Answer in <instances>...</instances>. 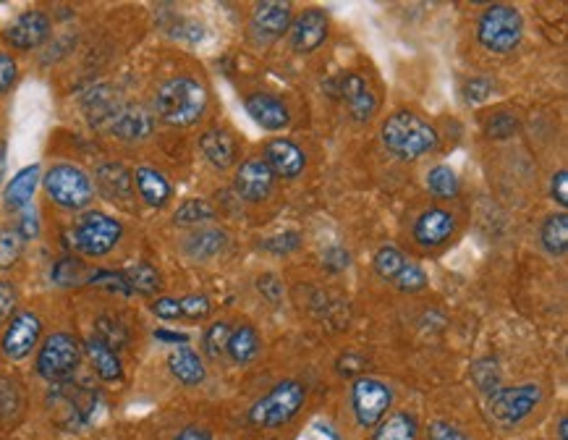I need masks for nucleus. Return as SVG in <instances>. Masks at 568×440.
I'll use <instances>...</instances> for the list:
<instances>
[{
	"mask_svg": "<svg viewBox=\"0 0 568 440\" xmlns=\"http://www.w3.org/2000/svg\"><path fill=\"white\" fill-rule=\"evenodd\" d=\"M155 110L165 124L192 126L207 110V90L192 76H173L155 95Z\"/></svg>",
	"mask_w": 568,
	"mask_h": 440,
	"instance_id": "nucleus-1",
	"label": "nucleus"
},
{
	"mask_svg": "<svg viewBox=\"0 0 568 440\" xmlns=\"http://www.w3.org/2000/svg\"><path fill=\"white\" fill-rule=\"evenodd\" d=\"M380 134L383 145L401 160H417L438 147V131L411 110H398L388 116Z\"/></svg>",
	"mask_w": 568,
	"mask_h": 440,
	"instance_id": "nucleus-2",
	"label": "nucleus"
},
{
	"mask_svg": "<svg viewBox=\"0 0 568 440\" xmlns=\"http://www.w3.org/2000/svg\"><path fill=\"white\" fill-rule=\"evenodd\" d=\"M121 236H124L121 220L110 218L100 210H89V213L79 215V220L71 228V244L84 257H105L116 249Z\"/></svg>",
	"mask_w": 568,
	"mask_h": 440,
	"instance_id": "nucleus-3",
	"label": "nucleus"
},
{
	"mask_svg": "<svg viewBox=\"0 0 568 440\" xmlns=\"http://www.w3.org/2000/svg\"><path fill=\"white\" fill-rule=\"evenodd\" d=\"M304 401H307L304 385L296 380H283L249 409V422L257 427H281L294 420Z\"/></svg>",
	"mask_w": 568,
	"mask_h": 440,
	"instance_id": "nucleus-4",
	"label": "nucleus"
},
{
	"mask_svg": "<svg viewBox=\"0 0 568 440\" xmlns=\"http://www.w3.org/2000/svg\"><path fill=\"white\" fill-rule=\"evenodd\" d=\"M45 192L63 210H84L95 197V184L79 165L58 163L45 173Z\"/></svg>",
	"mask_w": 568,
	"mask_h": 440,
	"instance_id": "nucleus-5",
	"label": "nucleus"
},
{
	"mask_svg": "<svg viewBox=\"0 0 568 440\" xmlns=\"http://www.w3.org/2000/svg\"><path fill=\"white\" fill-rule=\"evenodd\" d=\"M524 35V19L514 6H490L477 24V37L490 53H511Z\"/></svg>",
	"mask_w": 568,
	"mask_h": 440,
	"instance_id": "nucleus-6",
	"label": "nucleus"
},
{
	"mask_svg": "<svg viewBox=\"0 0 568 440\" xmlns=\"http://www.w3.org/2000/svg\"><path fill=\"white\" fill-rule=\"evenodd\" d=\"M79 362H82V344L71 333H53L40 346L37 372L50 383H66L74 378Z\"/></svg>",
	"mask_w": 568,
	"mask_h": 440,
	"instance_id": "nucleus-7",
	"label": "nucleus"
},
{
	"mask_svg": "<svg viewBox=\"0 0 568 440\" xmlns=\"http://www.w3.org/2000/svg\"><path fill=\"white\" fill-rule=\"evenodd\" d=\"M393 393L391 388L377 378H359L354 380L351 388V406H354V417L362 427H377L385 420V414L391 409Z\"/></svg>",
	"mask_w": 568,
	"mask_h": 440,
	"instance_id": "nucleus-8",
	"label": "nucleus"
},
{
	"mask_svg": "<svg viewBox=\"0 0 568 440\" xmlns=\"http://www.w3.org/2000/svg\"><path fill=\"white\" fill-rule=\"evenodd\" d=\"M375 270L383 281H391L396 289L401 291H422L427 286L425 270L414 265L411 260H406V255L396 247H383L377 249L375 255Z\"/></svg>",
	"mask_w": 568,
	"mask_h": 440,
	"instance_id": "nucleus-9",
	"label": "nucleus"
},
{
	"mask_svg": "<svg viewBox=\"0 0 568 440\" xmlns=\"http://www.w3.org/2000/svg\"><path fill=\"white\" fill-rule=\"evenodd\" d=\"M542 393L537 385H516V388H498L490 399V414L500 425H516L524 417L532 414V409L540 404Z\"/></svg>",
	"mask_w": 568,
	"mask_h": 440,
	"instance_id": "nucleus-10",
	"label": "nucleus"
},
{
	"mask_svg": "<svg viewBox=\"0 0 568 440\" xmlns=\"http://www.w3.org/2000/svg\"><path fill=\"white\" fill-rule=\"evenodd\" d=\"M40 333L42 323L35 312H16V315L11 317V323H8L6 333H3V344H0L3 346V354H6L8 359H14V362L29 357L32 349L37 346V341H40Z\"/></svg>",
	"mask_w": 568,
	"mask_h": 440,
	"instance_id": "nucleus-11",
	"label": "nucleus"
},
{
	"mask_svg": "<svg viewBox=\"0 0 568 440\" xmlns=\"http://www.w3.org/2000/svg\"><path fill=\"white\" fill-rule=\"evenodd\" d=\"M50 35V19L42 11H24L6 29V40L16 50L40 48Z\"/></svg>",
	"mask_w": 568,
	"mask_h": 440,
	"instance_id": "nucleus-12",
	"label": "nucleus"
},
{
	"mask_svg": "<svg viewBox=\"0 0 568 440\" xmlns=\"http://www.w3.org/2000/svg\"><path fill=\"white\" fill-rule=\"evenodd\" d=\"M105 126L110 129V134H116L124 142H139V139L150 137L155 121H152L150 110L142 105H118Z\"/></svg>",
	"mask_w": 568,
	"mask_h": 440,
	"instance_id": "nucleus-13",
	"label": "nucleus"
},
{
	"mask_svg": "<svg viewBox=\"0 0 568 440\" xmlns=\"http://www.w3.org/2000/svg\"><path fill=\"white\" fill-rule=\"evenodd\" d=\"M273 171L267 168L262 158H249L241 163L236 171V192L247 202H262L267 200V194L273 192Z\"/></svg>",
	"mask_w": 568,
	"mask_h": 440,
	"instance_id": "nucleus-14",
	"label": "nucleus"
},
{
	"mask_svg": "<svg viewBox=\"0 0 568 440\" xmlns=\"http://www.w3.org/2000/svg\"><path fill=\"white\" fill-rule=\"evenodd\" d=\"M291 27V3H278V0H267L257 3L252 11V32L262 42L278 40V37Z\"/></svg>",
	"mask_w": 568,
	"mask_h": 440,
	"instance_id": "nucleus-15",
	"label": "nucleus"
},
{
	"mask_svg": "<svg viewBox=\"0 0 568 440\" xmlns=\"http://www.w3.org/2000/svg\"><path fill=\"white\" fill-rule=\"evenodd\" d=\"M328 40V16L320 8H309L291 24V45L296 53H312Z\"/></svg>",
	"mask_w": 568,
	"mask_h": 440,
	"instance_id": "nucleus-16",
	"label": "nucleus"
},
{
	"mask_svg": "<svg viewBox=\"0 0 568 440\" xmlns=\"http://www.w3.org/2000/svg\"><path fill=\"white\" fill-rule=\"evenodd\" d=\"M95 184L105 200L113 205L129 207V202L134 200V176L121 163L100 165L95 173Z\"/></svg>",
	"mask_w": 568,
	"mask_h": 440,
	"instance_id": "nucleus-17",
	"label": "nucleus"
},
{
	"mask_svg": "<svg viewBox=\"0 0 568 440\" xmlns=\"http://www.w3.org/2000/svg\"><path fill=\"white\" fill-rule=\"evenodd\" d=\"M343 103L356 121H370L377 113V97L362 74H346L341 82Z\"/></svg>",
	"mask_w": 568,
	"mask_h": 440,
	"instance_id": "nucleus-18",
	"label": "nucleus"
},
{
	"mask_svg": "<svg viewBox=\"0 0 568 440\" xmlns=\"http://www.w3.org/2000/svg\"><path fill=\"white\" fill-rule=\"evenodd\" d=\"M453 231H456V218L440 207H432V210L422 213L414 223V239L422 247H440L443 241L451 239Z\"/></svg>",
	"mask_w": 568,
	"mask_h": 440,
	"instance_id": "nucleus-19",
	"label": "nucleus"
},
{
	"mask_svg": "<svg viewBox=\"0 0 568 440\" xmlns=\"http://www.w3.org/2000/svg\"><path fill=\"white\" fill-rule=\"evenodd\" d=\"M265 163L273 171V176L283 179H296L304 171V152L291 142V139H273L265 147Z\"/></svg>",
	"mask_w": 568,
	"mask_h": 440,
	"instance_id": "nucleus-20",
	"label": "nucleus"
},
{
	"mask_svg": "<svg viewBox=\"0 0 568 440\" xmlns=\"http://www.w3.org/2000/svg\"><path fill=\"white\" fill-rule=\"evenodd\" d=\"M247 113L267 131L286 129L288 121H291L283 100H278L275 95H265V92H254L247 97Z\"/></svg>",
	"mask_w": 568,
	"mask_h": 440,
	"instance_id": "nucleus-21",
	"label": "nucleus"
},
{
	"mask_svg": "<svg viewBox=\"0 0 568 440\" xmlns=\"http://www.w3.org/2000/svg\"><path fill=\"white\" fill-rule=\"evenodd\" d=\"M134 186H137L139 197L150 207H163L173 194L171 181L165 179L158 168H150V165L137 168V173H134Z\"/></svg>",
	"mask_w": 568,
	"mask_h": 440,
	"instance_id": "nucleus-22",
	"label": "nucleus"
},
{
	"mask_svg": "<svg viewBox=\"0 0 568 440\" xmlns=\"http://www.w3.org/2000/svg\"><path fill=\"white\" fill-rule=\"evenodd\" d=\"M199 150H202V155H205L215 168H220V171H223V168H231L233 160H236V142H233V137L226 129L205 131L202 139H199Z\"/></svg>",
	"mask_w": 568,
	"mask_h": 440,
	"instance_id": "nucleus-23",
	"label": "nucleus"
},
{
	"mask_svg": "<svg viewBox=\"0 0 568 440\" xmlns=\"http://www.w3.org/2000/svg\"><path fill=\"white\" fill-rule=\"evenodd\" d=\"M37 184H40V165L21 168L14 179H11V184L6 186V194H3L8 210H24V207H29V202L35 197Z\"/></svg>",
	"mask_w": 568,
	"mask_h": 440,
	"instance_id": "nucleus-24",
	"label": "nucleus"
},
{
	"mask_svg": "<svg viewBox=\"0 0 568 440\" xmlns=\"http://www.w3.org/2000/svg\"><path fill=\"white\" fill-rule=\"evenodd\" d=\"M168 367H171L173 378L184 385H199L205 380V365L194 349L189 346H176L168 354Z\"/></svg>",
	"mask_w": 568,
	"mask_h": 440,
	"instance_id": "nucleus-25",
	"label": "nucleus"
},
{
	"mask_svg": "<svg viewBox=\"0 0 568 440\" xmlns=\"http://www.w3.org/2000/svg\"><path fill=\"white\" fill-rule=\"evenodd\" d=\"M87 354L92 359V367L105 383H116V380L124 378V367H121V359L108 344H103L100 338L92 336L87 341Z\"/></svg>",
	"mask_w": 568,
	"mask_h": 440,
	"instance_id": "nucleus-26",
	"label": "nucleus"
},
{
	"mask_svg": "<svg viewBox=\"0 0 568 440\" xmlns=\"http://www.w3.org/2000/svg\"><path fill=\"white\" fill-rule=\"evenodd\" d=\"M226 241L228 236L223 231H218V228H199V231H194L186 239L184 249L192 260H210V257L220 255L226 249Z\"/></svg>",
	"mask_w": 568,
	"mask_h": 440,
	"instance_id": "nucleus-27",
	"label": "nucleus"
},
{
	"mask_svg": "<svg viewBox=\"0 0 568 440\" xmlns=\"http://www.w3.org/2000/svg\"><path fill=\"white\" fill-rule=\"evenodd\" d=\"M260 336L252 325H241V328L231 330V338H228V357L236 362V365H247L252 362L257 354H260Z\"/></svg>",
	"mask_w": 568,
	"mask_h": 440,
	"instance_id": "nucleus-28",
	"label": "nucleus"
},
{
	"mask_svg": "<svg viewBox=\"0 0 568 440\" xmlns=\"http://www.w3.org/2000/svg\"><path fill=\"white\" fill-rule=\"evenodd\" d=\"M419 427L417 420L406 412L391 414L388 420H383L375 430V440H417Z\"/></svg>",
	"mask_w": 568,
	"mask_h": 440,
	"instance_id": "nucleus-29",
	"label": "nucleus"
},
{
	"mask_svg": "<svg viewBox=\"0 0 568 440\" xmlns=\"http://www.w3.org/2000/svg\"><path fill=\"white\" fill-rule=\"evenodd\" d=\"M542 247H545V252L553 257H561L566 255L568 249V218L566 213H558V215H550L548 220H545V226H542Z\"/></svg>",
	"mask_w": 568,
	"mask_h": 440,
	"instance_id": "nucleus-30",
	"label": "nucleus"
},
{
	"mask_svg": "<svg viewBox=\"0 0 568 440\" xmlns=\"http://www.w3.org/2000/svg\"><path fill=\"white\" fill-rule=\"evenodd\" d=\"M124 275L126 281H129L131 294L137 291V294L152 296L160 291V273L152 268L150 262H137V265H131L129 270H124Z\"/></svg>",
	"mask_w": 568,
	"mask_h": 440,
	"instance_id": "nucleus-31",
	"label": "nucleus"
},
{
	"mask_svg": "<svg viewBox=\"0 0 568 440\" xmlns=\"http://www.w3.org/2000/svg\"><path fill=\"white\" fill-rule=\"evenodd\" d=\"M427 189H430L438 200H451L459 194V176L453 171L451 165H435L427 173Z\"/></svg>",
	"mask_w": 568,
	"mask_h": 440,
	"instance_id": "nucleus-32",
	"label": "nucleus"
},
{
	"mask_svg": "<svg viewBox=\"0 0 568 440\" xmlns=\"http://www.w3.org/2000/svg\"><path fill=\"white\" fill-rule=\"evenodd\" d=\"M215 218L213 205L207 200H186L184 205L178 207L176 215H173V223L176 226H199V223H207V220Z\"/></svg>",
	"mask_w": 568,
	"mask_h": 440,
	"instance_id": "nucleus-33",
	"label": "nucleus"
},
{
	"mask_svg": "<svg viewBox=\"0 0 568 440\" xmlns=\"http://www.w3.org/2000/svg\"><path fill=\"white\" fill-rule=\"evenodd\" d=\"M24 249V239L19 236L16 228H0V270L14 268L16 260L21 257Z\"/></svg>",
	"mask_w": 568,
	"mask_h": 440,
	"instance_id": "nucleus-34",
	"label": "nucleus"
},
{
	"mask_svg": "<svg viewBox=\"0 0 568 440\" xmlns=\"http://www.w3.org/2000/svg\"><path fill=\"white\" fill-rule=\"evenodd\" d=\"M84 278H87V268H84L82 260L63 257V260L55 262L53 281L58 283V286H76V283H82Z\"/></svg>",
	"mask_w": 568,
	"mask_h": 440,
	"instance_id": "nucleus-35",
	"label": "nucleus"
},
{
	"mask_svg": "<svg viewBox=\"0 0 568 440\" xmlns=\"http://www.w3.org/2000/svg\"><path fill=\"white\" fill-rule=\"evenodd\" d=\"M231 325L228 323H213L210 328L205 330V338H202V344H205V351L210 357H220L228 346V338H231Z\"/></svg>",
	"mask_w": 568,
	"mask_h": 440,
	"instance_id": "nucleus-36",
	"label": "nucleus"
},
{
	"mask_svg": "<svg viewBox=\"0 0 568 440\" xmlns=\"http://www.w3.org/2000/svg\"><path fill=\"white\" fill-rule=\"evenodd\" d=\"M89 283H92V286H100V289L116 291V294H124V296L131 294L126 275L116 273V270H95V273L89 275Z\"/></svg>",
	"mask_w": 568,
	"mask_h": 440,
	"instance_id": "nucleus-37",
	"label": "nucleus"
},
{
	"mask_svg": "<svg viewBox=\"0 0 568 440\" xmlns=\"http://www.w3.org/2000/svg\"><path fill=\"white\" fill-rule=\"evenodd\" d=\"M178 307H181V317H186V320H205L213 310V304L205 294L184 296V299H178Z\"/></svg>",
	"mask_w": 568,
	"mask_h": 440,
	"instance_id": "nucleus-38",
	"label": "nucleus"
},
{
	"mask_svg": "<svg viewBox=\"0 0 568 440\" xmlns=\"http://www.w3.org/2000/svg\"><path fill=\"white\" fill-rule=\"evenodd\" d=\"M100 333H97V338H100V341H103V344H108L110 349L116 351V349H121V346L126 344V330L121 328V325L118 323H110V320H100Z\"/></svg>",
	"mask_w": 568,
	"mask_h": 440,
	"instance_id": "nucleus-39",
	"label": "nucleus"
},
{
	"mask_svg": "<svg viewBox=\"0 0 568 440\" xmlns=\"http://www.w3.org/2000/svg\"><path fill=\"white\" fill-rule=\"evenodd\" d=\"M16 304H19V294H16L14 283L0 281V325L14 315Z\"/></svg>",
	"mask_w": 568,
	"mask_h": 440,
	"instance_id": "nucleus-40",
	"label": "nucleus"
},
{
	"mask_svg": "<svg viewBox=\"0 0 568 440\" xmlns=\"http://www.w3.org/2000/svg\"><path fill=\"white\" fill-rule=\"evenodd\" d=\"M16 231H19V236L24 241L37 239V236H40V220H37L35 207H24V213H21Z\"/></svg>",
	"mask_w": 568,
	"mask_h": 440,
	"instance_id": "nucleus-41",
	"label": "nucleus"
},
{
	"mask_svg": "<svg viewBox=\"0 0 568 440\" xmlns=\"http://www.w3.org/2000/svg\"><path fill=\"white\" fill-rule=\"evenodd\" d=\"M514 131H516V118L511 116V113H500V116H495L493 124H490L487 134L495 139H508Z\"/></svg>",
	"mask_w": 568,
	"mask_h": 440,
	"instance_id": "nucleus-42",
	"label": "nucleus"
},
{
	"mask_svg": "<svg viewBox=\"0 0 568 440\" xmlns=\"http://www.w3.org/2000/svg\"><path fill=\"white\" fill-rule=\"evenodd\" d=\"M427 440H469L461 430H456L453 425L448 422H432L427 427Z\"/></svg>",
	"mask_w": 568,
	"mask_h": 440,
	"instance_id": "nucleus-43",
	"label": "nucleus"
},
{
	"mask_svg": "<svg viewBox=\"0 0 568 440\" xmlns=\"http://www.w3.org/2000/svg\"><path fill=\"white\" fill-rule=\"evenodd\" d=\"M152 312L160 317V320H178L181 317V307H178V299L171 296H163V299H155L152 302Z\"/></svg>",
	"mask_w": 568,
	"mask_h": 440,
	"instance_id": "nucleus-44",
	"label": "nucleus"
},
{
	"mask_svg": "<svg viewBox=\"0 0 568 440\" xmlns=\"http://www.w3.org/2000/svg\"><path fill=\"white\" fill-rule=\"evenodd\" d=\"M16 82V61L8 53L0 50V95Z\"/></svg>",
	"mask_w": 568,
	"mask_h": 440,
	"instance_id": "nucleus-45",
	"label": "nucleus"
},
{
	"mask_svg": "<svg viewBox=\"0 0 568 440\" xmlns=\"http://www.w3.org/2000/svg\"><path fill=\"white\" fill-rule=\"evenodd\" d=\"M299 239H302V236L296 234V231H288V234L265 241V247L270 249V252H278V255H281V252H291V249L299 247Z\"/></svg>",
	"mask_w": 568,
	"mask_h": 440,
	"instance_id": "nucleus-46",
	"label": "nucleus"
},
{
	"mask_svg": "<svg viewBox=\"0 0 568 440\" xmlns=\"http://www.w3.org/2000/svg\"><path fill=\"white\" fill-rule=\"evenodd\" d=\"M550 194H553V200L561 207L568 205V173L566 171L553 173V181H550Z\"/></svg>",
	"mask_w": 568,
	"mask_h": 440,
	"instance_id": "nucleus-47",
	"label": "nucleus"
},
{
	"mask_svg": "<svg viewBox=\"0 0 568 440\" xmlns=\"http://www.w3.org/2000/svg\"><path fill=\"white\" fill-rule=\"evenodd\" d=\"M490 90H493V84L487 82V79H474V82L466 84L464 95L469 103H482V100H487Z\"/></svg>",
	"mask_w": 568,
	"mask_h": 440,
	"instance_id": "nucleus-48",
	"label": "nucleus"
},
{
	"mask_svg": "<svg viewBox=\"0 0 568 440\" xmlns=\"http://www.w3.org/2000/svg\"><path fill=\"white\" fill-rule=\"evenodd\" d=\"M325 268H330V270L349 268V252L341 247L328 249V252H325Z\"/></svg>",
	"mask_w": 568,
	"mask_h": 440,
	"instance_id": "nucleus-49",
	"label": "nucleus"
},
{
	"mask_svg": "<svg viewBox=\"0 0 568 440\" xmlns=\"http://www.w3.org/2000/svg\"><path fill=\"white\" fill-rule=\"evenodd\" d=\"M155 338L163 341V344H176V346H186L189 344V336L186 333H176V330H155Z\"/></svg>",
	"mask_w": 568,
	"mask_h": 440,
	"instance_id": "nucleus-50",
	"label": "nucleus"
},
{
	"mask_svg": "<svg viewBox=\"0 0 568 440\" xmlns=\"http://www.w3.org/2000/svg\"><path fill=\"white\" fill-rule=\"evenodd\" d=\"M173 440H213V435L202 430V427H184Z\"/></svg>",
	"mask_w": 568,
	"mask_h": 440,
	"instance_id": "nucleus-51",
	"label": "nucleus"
},
{
	"mask_svg": "<svg viewBox=\"0 0 568 440\" xmlns=\"http://www.w3.org/2000/svg\"><path fill=\"white\" fill-rule=\"evenodd\" d=\"M359 365H362V359L351 357V354H349V357H343L341 362H338V370H341L343 375H351V372L359 370Z\"/></svg>",
	"mask_w": 568,
	"mask_h": 440,
	"instance_id": "nucleus-52",
	"label": "nucleus"
},
{
	"mask_svg": "<svg viewBox=\"0 0 568 440\" xmlns=\"http://www.w3.org/2000/svg\"><path fill=\"white\" fill-rule=\"evenodd\" d=\"M558 438L568 440V420H566V417H561V420H558Z\"/></svg>",
	"mask_w": 568,
	"mask_h": 440,
	"instance_id": "nucleus-53",
	"label": "nucleus"
},
{
	"mask_svg": "<svg viewBox=\"0 0 568 440\" xmlns=\"http://www.w3.org/2000/svg\"><path fill=\"white\" fill-rule=\"evenodd\" d=\"M6 171V147H0V176Z\"/></svg>",
	"mask_w": 568,
	"mask_h": 440,
	"instance_id": "nucleus-54",
	"label": "nucleus"
}]
</instances>
